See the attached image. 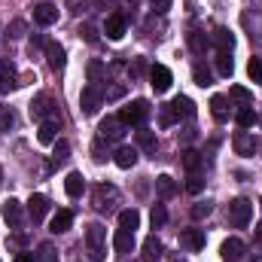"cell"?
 <instances>
[{
	"instance_id": "cell-1",
	"label": "cell",
	"mask_w": 262,
	"mask_h": 262,
	"mask_svg": "<svg viewBox=\"0 0 262 262\" xmlns=\"http://www.w3.org/2000/svg\"><path fill=\"white\" fill-rule=\"evenodd\" d=\"M85 247H89V256L95 262H101L107 256V229L101 223L85 226Z\"/></svg>"
},
{
	"instance_id": "cell-2",
	"label": "cell",
	"mask_w": 262,
	"mask_h": 262,
	"mask_svg": "<svg viewBox=\"0 0 262 262\" xmlns=\"http://www.w3.org/2000/svg\"><path fill=\"white\" fill-rule=\"evenodd\" d=\"M95 210H101V213H107V210H113L116 204H119V189L116 186H110V183H101V186H95Z\"/></svg>"
},
{
	"instance_id": "cell-3",
	"label": "cell",
	"mask_w": 262,
	"mask_h": 262,
	"mask_svg": "<svg viewBox=\"0 0 262 262\" xmlns=\"http://www.w3.org/2000/svg\"><path fill=\"white\" fill-rule=\"evenodd\" d=\"M250 216H253V204H250L247 198L229 201V223H232L235 229H244V226L250 223Z\"/></svg>"
},
{
	"instance_id": "cell-4",
	"label": "cell",
	"mask_w": 262,
	"mask_h": 262,
	"mask_svg": "<svg viewBox=\"0 0 262 262\" xmlns=\"http://www.w3.org/2000/svg\"><path fill=\"white\" fill-rule=\"evenodd\" d=\"M146 116H149V101H131L128 107H122V113H119V119L125 122V125H143L146 122Z\"/></svg>"
},
{
	"instance_id": "cell-5",
	"label": "cell",
	"mask_w": 262,
	"mask_h": 262,
	"mask_svg": "<svg viewBox=\"0 0 262 262\" xmlns=\"http://www.w3.org/2000/svg\"><path fill=\"white\" fill-rule=\"evenodd\" d=\"M101 101H104V95L98 92V85H85L82 95H79V110H82V116H95L98 107H101Z\"/></svg>"
},
{
	"instance_id": "cell-6",
	"label": "cell",
	"mask_w": 262,
	"mask_h": 262,
	"mask_svg": "<svg viewBox=\"0 0 262 262\" xmlns=\"http://www.w3.org/2000/svg\"><path fill=\"white\" fill-rule=\"evenodd\" d=\"M15 89H18V70L9 58H3L0 61V95H9Z\"/></svg>"
},
{
	"instance_id": "cell-7",
	"label": "cell",
	"mask_w": 262,
	"mask_h": 262,
	"mask_svg": "<svg viewBox=\"0 0 262 262\" xmlns=\"http://www.w3.org/2000/svg\"><path fill=\"white\" fill-rule=\"evenodd\" d=\"M52 116H55V104H52V98H49V95H37V98L31 101V119L46 122V119H52Z\"/></svg>"
},
{
	"instance_id": "cell-8",
	"label": "cell",
	"mask_w": 262,
	"mask_h": 262,
	"mask_svg": "<svg viewBox=\"0 0 262 262\" xmlns=\"http://www.w3.org/2000/svg\"><path fill=\"white\" fill-rule=\"evenodd\" d=\"M125 128H128V125H125L119 116H107V119L98 125V134H101V140H122Z\"/></svg>"
},
{
	"instance_id": "cell-9",
	"label": "cell",
	"mask_w": 262,
	"mask_h": 262,
	"mask_svg": "<svg viewBox=\"0 0 262 262\" xmlns=\"http://www.w3.org/2000/svg\"><path fill=\"white\" fill-rule=\"evenodd\" d=\"M171 82H174V76H171V70L165 64H152L149 67V85H152V92H168L171 89Z\"/></svg>"
},
{
	"instance_id": "cell-10",
	"label": "cell",
	"mask_w": 262,
	"mask_h": 262,
	"mask_svg": "<svg viewBox=\"0 0 262 262\" xmlns=\"http://www.w3.org/2000/svg\"><path fill=\"white\" fill-rule=\"evenodd\" d=\"M34 21L43 25V28L55 25V21H58V6H55V3H37V6H34Z\"/></svg>"
},
{
	"instance_id": "cell-11",
	"label": "cell",
	"mask_w": 262,
	"mask_h": 262,
	"mask_svg": "<svg viewBox=\"0 0 262 262\" xmlns=\"http://www.w3.org/2000/svg\"><path fill=\"white\" fill-rule=\"evenodd\" d=\"M104 34H107V40H122V37H125V15H122V12L107 15V21H104Z\"/></svg>"
},
{
	"instance_id": "cell-12",
	"label": "cell",
	"mask_w": 262,
	"mask_h": 262,
	"mask_svg": "<svg viewBox=\"0 0 262 262\" xmlns=\"http://www.w3.org/2000/svg\"><path fill=\"white\" fill-rule=\"evenodd\" d=\"M168 107H171L174 119H192V116H195V101H192V98H186V95L174 98V101H171Z\"/></svg>"
},
{
	"instance_id": "cell-13",
	"label": "cell",
	"mask_w": 262,
	"mask_h": 262,
	"mask_svg": "<svg viewBox=\"0 0 262 262\" xmlns=\"http://www.w3.org/2000/svg\"><path fill=\"white\" fill-rule=\"evenodd\" d=\"M232 146H235V152H238V156H244V159H247V156H253V152H256V137H253L250 131H238V134L232 137Z\"/></svg>"
},
{
	"instance_id": "cell-14",
	"label": "cell",
	"mask_w": 262,
	"mask_h": 262,
	"mask_svg": "<svg viewBox=\"0 0 262 262\" xmlns=\"http://www.w3.org/2000/svg\"><path fill=\"white\" fill-rule=\"evenodd\" d=\"M0 216L12 226V229H18L21 226V201H15V198H6L3 204H0Z\"/></svg>"
},
{
	"instance_id": "cell-15",
	"label": "cell",
	"mask_w": 262,
	"mask_h": 262,
	"mask_svg": "<svg viewBox=\"0 0 262 262\" xmlns=\"http://www.w3.org/2000/svg\"><path fill=\"white\" fill-rule=\"evenodd\" d=\"M220 256L226 262H238L244 256V241H241V238H226L223 247H220Z\"/></svg>"
},
{
	"instance_id": "cell-16",
	"label": "cell",
	"mask_w": 262,
	"mask_h": 262,
	"mask_svg": "<svg viewBox=\"0 0 262 262\" xmlns=\"http://www.w3.org/2000/svg\"><path fill=\"white\" fill-rule=\"evenodd\" d=\"M180 247H186V250H204V232L201 229H186V232H180Z\"/></svg>"
},
{
	"instance_id": "cell-17",
	"label": "cell",
	"mask_w": 262,
	"mask_h": 262,
	"mask_svg": "<svg viewBox=\"0 0 262 262\" xmlns=\"http://www.w3.org/2000/svg\"><path fill=\"white\" fill-rule=\"evenodd\" d=\"M28 213H31L34 223H40V220L49 213V198L46 195H31V201H28Z\"/></svg>"
},
{
	"instance_id": "cell-18",
	"label": "cell",
	"mask_w": 262,
	"mask_h": 262,
	"mask_svg": "<svg viewBox=\"0 0 262 262\" xmlns=\"http://www.w3.org/2000/svg\"><path fill=\"white\" fill-rule=\"evenodd\" d=\"M113 162H116L122 171H128V168L137 165V149H134V146H119V149L113 152Z\"/></svg>"
},
{
	"instance_id": "cell-19",
	"label": "cell",
	"mask_w": 262,
	"mask_h": 262,
	"mask_svg": "<svg viewBox=\"0 0 262 262\" xmlns=\"http://www.w3.org/2000/svg\"><path fill=\"white\" fill-rule=\"evenodd\" d=\"M156 195H159V198H174V195H177V180H174L171 174L156 177Z\"/></svg>"
},
{
	"instance_id": "cell-20",
	"label": "cell",
	"mask_w": 262,
	"mask_h": 262,
	"mask_svg": "<svg viewBox=\"0 0 262 262\" xmlns=\"http://www.w3.org/2000/svg\"><path fill=\"white\" fill-rule=\"evenodd\" d=\"M113 247H116V253H131V250H134V232H128V229H116Z\"/></svg>"
},
{
	"instance_id": "cell-21",
	"label": "cell",
	"mask_w": 262,
	"mask_h": 262,
	"mask_svg": "<svg viewBox=\"0 0 262 262\" xmlns=\"http://www.w3.org/2000/svg\"><path fill=\"white\" fill-rule=\"evenodd\" d=\"M82 189H85V180H82V174L79 171H70L64 177V192L70 198H79L82 195Z\"/></svg>"
},
{
	"instance_id": "cell-22",
	"label": "cell",
	"mask_w": 262,
	"mask_h": 262,
	"mask_svg": "<svg viewBox=\"0 0 262 262\" xmlns=\"http://www.w3.org/2000/svg\"><path fill=\"white\" fill-rule=\"evenodd\" d=\"M55 131H58V116L40 122V128H37V140H40V143H52V140H55Z\"/></svg>"
},
{
	"instance_id": "cell-23",
	"label": "cell",
	"mask_w": 262,
	"mask_h": 262,
	"mask_svg": "<svg viewBox=\"0 0 262 262\" xmlns=\"http://www.w3.org/2000/svg\"><path fill=\"white\" fill-rule=\"evenodd\" d=\"M73 226V213L70 210H58L55 216H52V223H49V232H55V235H61Z\"/></svg>"
},
{
	"instance_id": "cell-24",
	"label": "cell",
	"mask_w": 262,
	"mask_h": 262,
	"mask_svg": "<svg viewBox=\"0 0 262 262\" xmlns=\"http://www.w3.org/2000/svg\"><path fill=\"white\" fill-rule=\"evenodd\" d=\"M137 146H140L146 156H156V149H159V140H156V134H152V131L140 128V131H137Z\"/></svg>"
},
{
	"instance_id": "cell-25",
	"label": "cell",
	"mask_w": 262,
	"mask_h": 262,
	"mask_svg": "<svg viewBox=\"0 0 262 262\" xmlns=\"http://www.w3.org/2000/svg\"><path fill=\"white\" fill-rule=\"evenodd\" d=\"M213 43H216V49H220V52H232L235 37H232V31H229V28H216V31H213Z\"/></svg>"
},
{
	"instance_id": "cell-26",
	"label": "cell",
	"mask_w": 262,
	"mask_h": 262,
	"mask_svg": "<svg viewBox=\"0 0 262 262\" xmlns=\"http://www.w3.org/2000/svg\"><path fill=\"white\" fill-rule=\"evenodd\" d=\"M210 113H213L216 122H226V119H229V101H226L223 95H213V98H210Z\"/></svg>"
},
{
	"instance_id": "cell-27",
	"label": "cell",
	"mask_w": 262,
	"mask_h": 262,
	"mask_svg": "<svg viewBox=\"0 0 262 262\" xmlns=\"http://www.w3.org/2000/svg\"><path fill=\"white\" fill-rule=\"evenodd\" d=\"M46 58H49V67L52 70H61L64 67V49L58 43H46Z\"/></svg>"
},
{
	"instance_id": "cell-28",
	"label": "cell",
	"mask_w": 262,
	"mask_h": 262,
	"mask_svg": "<svg viewBox=\"0 0 262 262\" xmlns=\"http://www.w3.org/2000/svg\"><path fill=\"white\" fill-rule=\"evenodd\" d=\"M143 256H146L149 262H156L159 256H162V241H159L156 235H149V238L143 241Z\"/></svg>"
},
{
	"instance_id": "cell-29",
	"label": "cell",
	"mask_w": 262,
	"mask_h": 262,
	"mask_svg": "<svg viewBox=\"0 0 262 262\" xmlns=\"http://www.w3.org/2000/svg\"><path fill=\"white\" fill-rule=\"evenodd\" d=\"M140 226V213L134 210V207H128V210H122L119 213V229H128V232H134Z\"/></svg>"
},
{
	"instance_id": "cell-30",
	"label": "cell",
	"mask_w": 262,
	"mask_h": 262,
	"mask_svg": "<svg viewBox=\"0 0 262 262\" xmlns=\"http://www.w3.org/2000/svg\"><path fill=\"white\" fill-rule=\"evenodd\" d=\"M235 122H238V128H253V125H256V113H253V110H250V107H241V110H238V113H235Z\"/></svg>"
},
{
	"instance_id": "cell-31",
	"label": "cell",
	"mask_w": 262,
	"mask_h": 262,
	"mask_svg": "<svg viewBox=\"0 0 262 262\" xmlns=\"http://www.w3.org/2000/svg\"><path fill=\"white\" fill-rule=\"evenodd\" d=\"M192 79H195V85H201V89H204V85H210V82H213V73H210L207 67L198 61V64L192 67Z\"/></svg>"
},
{
	"instance_id": "cell-32",
	"label": "cell",
	"mask_w": 262,
	"mask_h": 262,
	"mask_svg": "<svg viewBox=\"0 0 262 262\" xmlns=\"http://www.w3.org/2000/svg\"><path fill=\"white\" fill-rule=\"evenodd\" d=\"M232 70H235L232 55H229V52H216V73H220V76H232Z\"/></svg>"
},
{
	"instance_id": "cell-33",
	"label": "cell",
	"mask_w": 262,
	"mask_h": 262,
	"mask_svg": "<svg viewBox=\"0 0 262 262\" xmlns=\"http://www.w3.org/2000/svg\"><path fill=\"white\" fill-rule=\"evenodd\" d=\"M67 159H70V143L67 140H58L55 143V152H52V165L58 168V165H64Z\"/></svg>"
},
{
	"instance_id": "cell-34",
	"label": "cell",
	"mask_w": 262,
	"mask_h": 262,
	"mask_svg": "<svg viewBox=\"0 0 262 262\" xmlns=\"http://www.w3.org/2000/svg\"><path fill=\"white\" fill-rule=\"evenodd\" d=\"M37 262H58V250H55L49 241H43V244L37 247Z\"/></svg>"
},
{
	"instance_id": "cell-35",
	"label": "cell",
	"mask_w": 262,
	"mask_h": 262,
	"mask_svg": "<svg viewBox=\"0 0 262 262\" xmlns=\"http://www.w3.org/2000/svg\"><path fill=\"white\" fill-rule=\"evenodd\" d=\"M183 165H186L189 174H198V168H201V156H198L195 149H186V152H183Z\"/></svg>"
},
{
	"instance_id": "cell-36",
	"label": "cell",
	"mask_w": 262,
	"mask_h": 262,
	"mask_svg": "<svg viewBox=\"0 0 262 262\" xmlns=\"http://www.w3.org/2000/svg\"><path fill=\"white\" fill-rule=\"evenodd\" d=\"M229 95H232L235 101H241L244 107H250V101H253V95H250V92H247L244 85H232V92H229Z\"/></svg>"
},
{
	"instance_id": "cell-37",
	"label": "cell",
	"mask_w": 262,
	"mask_h": 262,
	"mask_svg": "<svg viewBox=\"0 0 262 262\" xmlns=\"http://www.w3.org/2000/svg\"><path fill=\"white\" fill-rule=\"evenodd\" d=\"M149 220H152V229H162V226L168 223V210H165L162 204H156V207H152V216H149Z\"/></svg>"
},
{
	"instance_id": "cell-38",
	"label": "cell",
	"mask_w": 262,
	"mask_h": 262,
	"mask_svg": "<svg viewBox=\"0 0 262 262\" xmlns=\"http://www.w3.org/2000/svg\"><path fill=\"white\" fill-rule=\"evenodd\" d=\"M204 46H207V40L201 37V31H189V49L201 55V52H204Z\"/></svg>"
},
{
	"instance_id": "cell-39",
	"label": "cell",
	"mask_w": 262,
	"mask_h": 262,
	"mask_svg": "<svg viewBox=\"0 0 262 262\" xmlns=\"http://www.w3.org/2000/svg\"><path fill=\"white\" fill-rule=\"evenodd\" d=\"M201 189H204V177H201V174H189V177H186V192L198 195Z\"/></svg>"
},
{
	"instance_id": "cell-40",
	"label": "cell",
	"mask_w": 262,
	"mask_h": 262,
	"mask_svg": "<svg viewBox=\"0 0 262 262\" xmlns=\"http://www.w3.org/2000/svg\"><path fill=\"white\" fill-rule=\"evenodd\" d=\"M247 73H250V79H253V82H262V58H250Z\"/></svg>"
},
{
	"instance_id": "cell-41",
	"label": "cell",
	"mask_w": 262,
	"mask_h": 262,
	"mask_svg": "<svg viewBox=\"0 0 262 262\" xmlns=\"http://www.w3.org/2000/svg\"><path fill=\"white\" fill-rule=\"evenodd\" d=\"M79 37H85V43L95 46V43H98V28H95V25H82V28H79Z\"/></svg>"
},
{
	"instance_id": "cell-42",
	"label": "cell",
	"mask_w": 262,
	"mask_h": 262,
	"mask_svg": "<svg viewBox=\"0 0 262 262\" xmlns=\"http://www.w3.org/2000/svg\"><path fill=\"white\" fill-rule=\"evenodd\" d=\"M210 210H213V204H210V201H198L195 207H192V216H195V220H201V216H210Z\"/></svg>"
},
{
	"instance_id": "cell-43",
	"label": "cell",
	"mask_w": 262,
	"mask_h": 262,
	"mask_svg": "<svg viewBox=\"0 0 262 262\" xmlns=\"http://www.w3.org/2000/svg\"><path fill=\"white\" fill-rule=\"evenodd\" d=\"M25 28H28V25H25V21H18V18H15V21H12V25H9V28H6V34H9V37H12V40H18V37H25Z\"/></svg>"
},
{
	"instance_id": "cell-44",
	"label": "cell",
	"mask_w": 262,
	"mask_h": 262,
	"mask_svg": "<svg viewBox=\"0 0 262 262\" xmlns=\"http://www.w3.org/2000/svg\"><path fill=\"white\" fill-rule=\"evenodd\" d=\"M64 6L73 12V15H79V12H85V9H89V0H64Z\"/></svg>"
},
{
	"instance_id": "cell-45",
	"label": "cell",
	"mask_w": 262,
	"mask_h": 262,
	"mask_svg": "<svg viewBox=\"0 0 262 262\" xmlns=\"http://www.w3.org/2000/svg\"><path fill=\"white\" fill-rule=\"evenodd\" d=\"M12 122H15V116H12V110H3V107H0V128H9Z\"/></svg>"
},
{
	"instance_id": "cell-46",
	"label": "cell",
	"mask_w": 262,
	"mask_h": 262,
	"mask_svg": "<svg viewBox=\"0 0 262 262\" xmlns=\"http://www.w3.org/2000/svg\"><path fill=\"white\" fill-rule=\"evenodd\" d=\"M171 3H174V0H149V6H152L156 12H168V9H171Z\"/></svg>"
},
{
	"instance_id": "cell-47",
	"label": "cell",
	"mask_w": 262,
	"mask_h": 262,
	"mask_svg": "<svg viewBox=\"0 0 262 262\" xmlns=\"http://www.w3.org/2000/svg\"><path fill=\"white\" fill-rule=\"evenodd\" d=\"M159 119H162V125H171V122H174V113H171V107H162V116H159Z\"/></svg>"
},
{
	"instance_id": "cell-48",
	"label": "cell",
	"mask_w": 262,
	"mask_h": 262,
	"mask_svg": "<svg viewBox=\"0 0 262 262\" xmlns=\"http://www.w3.org/2000/svg\"><path fill=\"white\" fill-rule=\"evenodd\" d=\"M15 262H37V253H28V250H21V253H15Z\"/></svg>"
},
{
	"instance_id": "cell-49",
	"label": "cell",
	"mask_w": 262,
	"mask_h": 262,
	"mask_svg": "<svg viewBox=\"0 0 262 262\" xmlns=\"http://www.w3.org/2000/svg\"><path fill=\"white\" fill-rule=\"evenodd\" d=\"M140 70H143V58H137L134 67H131V76H140Z\"/></svg>"
},
{
	"instance_id": "cell-50",
	"label": "cell",
	"mask_w": 262,
	"mask_h": 262,
	"mask_svg": "<svg viewBox=\"0 0 262 262\" xmlns=\"http://www.w3.org/2000/svg\"><path fill=\"white\" fill-rule=\"evenodd\" d=\"M89 73H92V79H98V76H101V64H98V61H95V64L89 67Z\"/></svg>"
},
{
	"instance_id": "cell-51",
	"label": "cell",
	"mask_w": 262,
	"mask_h": 262,
	"mask_svg": "<svg viewBox=\"0 0 262 262\" xmlns=\"http://www.w3.org/2000/svg\"><path fill=\"white\" fill-rule=\"evenodd\" d=\"M256 235H259V238H262V223H259V229H256Z\"/></svg>"
},
{
	"instance_id": "cell-52",
	"label": "cell",
	"mask_w": 262,
	"mask_h": 262,
	"mask_svg": "<svg viewBox=\"0 0 262 262\" xmlns=\"http://www.w3.org/2000/svg\"><path fill=\"white\" fill-rule=\"evenodd\" d=\"M253 262H262V253H259V256H256V259H253Z\"/></svg>"
},
{
	"instance_id": "cell-53",
	"label": "cell",
	"mask_w": 262,
	"mask_h": 262,
	"mask_svg": "<svg viewBox=\"0 0 262 262\" xmlns=\"http://www.w3.org/2000/svg\"><path fill=\"white\" fill-rule=\"evenodd\" d=\"M259 207H262V201H259Z\"/></svg>"
}]
</instances>
